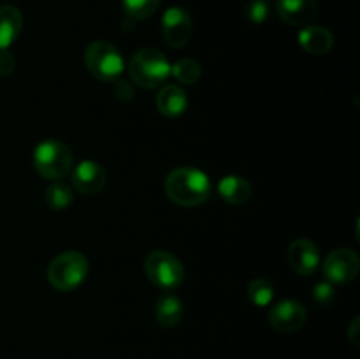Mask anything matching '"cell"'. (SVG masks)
Instances as JSON below:
<instances>
[{
    "label": "cell",
    "mask_w": 360,
    "mask_h": 359,
    "mask_svg": "<svg viewBox=\"0 0 360 359\" xmlns=\"http://www.w3.org/2000/svg\"><path fill=\"white\" fill-rule=\"evenodd\" d=\"M211 192L210 176L197 168L172 169L165 178V194L172 203L183 208L200 206Z\"/></svg>",
    "instance_id": "6da1fadb"
},
{
    "label": "cell",
    "mask_w": 360,
    "mask_h": 359,
    "mask_svg": "<svg viewBox=\"0 0 360 359\" xmlns=\"http://www.w3.org/2000/svg\"><path fill=\"white\" fill-rule=\"evenodd\" d=\"M130 80L141 88H158L171 76V63L167 56L157 48H143L132 56L129 63Z\"/></svg>",
    "instance_id": "7a4b0ae2"
},
{
    "label": "cell",
    "mask_w": 360,
    "mask_h": 359,
    "mask_svg": "<svg viewBox=\"0 0 360 359\" xmlns=\"http://www.w3.org/2000/svg\"><path fill=\"white\" fill-rule=\"evenodd\" d=\"M90 264L81 252H63L49 263L46 277L56 291L69 292L79 287L88 277Z\"/></svg>",
    "instance_id": "3957f363"
},
{
    "label": "cell",
    "mask_w": 360,
    "mask_h": 359,
    "mask_svg": "<svg viewBox=\"0 0 360 359\" xmlns=\"http://www.w3.org/2000/svg\"><path fill=\"white\" fill-rule=\"evenodd\" d=\"M74 165V155L69 144L58 139L42 141L34 150V168L42 178L62 180Z\"/></svg>",
    "instance_id": "277c9868"
},
{
    "label": "cell",
    "mask_w": 360,
    "mask_h": 359,
    "mask_svg": "<svg viewBox=\"0 0 360 359\" xmlns=\"http://www.w3.org/2000/svg\"><path fill=\"white\" fill-rule=\"evenodd\" d=\"M84 65L98 81H116L123 74L125 62L115 44L108 41H94L84 49Z\"/></svg>",
    "instance_id": "5b68a950"
},
{
    "label": "cell",
    "mask_w": 360,
    "mask_h": 359,
    "mask_svg": "<svg viewBox=\"0 0 360 359\" xmlns=\"http://www.w3.org/2000/svg\"><path fill=\"white\" fill-rule=\"evenodd\" d=\"M144 271L155 287L172 292L185 280V267L174 253L167 250H155L144 260Z\"/></svg>",
    "instance_id": "8992f818"
},
{
    "label": "cell",
    "mask_w": 360,
    "mask_h": 359,
    "mask_svg": "<svg viewBox=\"0 0 360 359\" xmlns=\"http://www.w3.org/2000/svg\"><path fill=\"white\" fill-rule=\"evenodd\" d=\"M323 277L330 284H350L360 271V259L352 248H336L326 257L322 264Z\"/></svg>",
    "instance_id": "52a82bcc"
},
{
    "label": "cell",
    "mask_w": 360,
    "mask_h": 359,
    "mask_svg": "<svg viewBox=\"0 0 360 359\" xmlns=\"http://www.w3.org/2000/svg\"><path fill=\"white\" fill-rule=\"evenodd\" d=\"M193 32V21L183 7H169L162 16V35L171 48L188 44Z\"/></svg>",
    "instance_id": "ba28073f"
},
{
    "label": "cell",
    "mask_w": 360,
    "mask_h": 359,
    "mask_svg": "<svg viewBox=\"0 0 360 359\" xmlns=\"http://www.w3.org/2000/svg\"><path fill=\"white\" fill-rule=\"evenodd\" d=\"M306 308L295 299H283L269 310V324L278 333H295L306 324Z\"/></svg>",
    "instance_id": "9c48e42d"
},
{
    "label": "cell",
    "mask_w": 360,
    "mask_h": 359,
    "mask_svg": "<svg viewBox=\"0 0 360 359\" xmlns=\"http://www.w3.org/2000/svg\"><path fill=\"white\" fill-rule=\"evenodd\" d=\"M70 171H72L74 189L84 196H95L108 183V172L98 162L83 160Z\"/></svg>",
    "instance_id": "30bf717a"
},
{
    "label": "cell",
    "mask_w": 360,
    "mask_h": 359,
    "mask_svg": "<svg viewBox=\"0 0 360 359\" xmlns=\"http://www.w3.org/2000/svg\"><path fill=\"white\" fill-rule=\"evenodd\" d=\"M288 264L292 270L302 277H309L320 266V250L313 241L299 238L288 246Z\"/></svg>",
    "instance_id": "8fae6325"
},
{
    "label": "cell",
    "mask_w": 360,
    "mask_h": 359,
    "mask_svg": "<svg viewBox=\"0 0 360 359\" xmlns=\"http://www.w3.org/2000/svg\"><path fill=\"white\" fill-rule=\"evenodd\" d=\"M276 13L287 25L308 27L319 14L316 0H276Z\"/></svg>",
    "instance_id": "7c38bea8"
},
{
    "label": "cell",
    "mask_w": 360,
    "mask_h": 359,
    "mask_svg": "<svg viewBox=\"0 0 360 359\" xmlns=\"http://www.w3.org/2000/svg\"><path fill=\"white\" fill-rule=\"evenodd\" d=\"M299 44L309 55H327L334 46V35L329 28L319 27H304L299 32Z\"/></svg>",
    "instance_id": "4fadbf2b"
},
{
    "label": "cell",
    "mask_w": 360,
    "mask_h": 359,
    "mask_svg": "<svg viewBox=\"0 0 360 359\" xmlns=\"http://www.w3.org/2000/svg\"><path fill=\"white\" fill-rule=\"evenodd\" d=\"M188 108V97L186 92L179 84H165L160 88L157 95V109L164 116L178 118Z\"/></svg>",
    "instance_id": "5bb4252c"
},
{
    "label": "cell",
    "mask_w": 360,
    "mask_h": 359,
    "mask_svg": "<svg viewBox=\"0 0 360 359\" xmlns=\"http://www.w3.org/2000/svg\"><path fill=\"white\" fill-rule=\"evenodd\" d=\"M218 194H220V197L225 203L241 206V204L248 203L253 194V189L252 183L246 178H243V176L229 175L224 176L220 183H218Z\"/></svg>",
    "instance_id": "9a60e30c"
},
{
    "label": "cell",
    "mask_w": 360,
    "mask_h": 359,
    "mask_svg": "<svg viewBox=\"0 0 360 359\" xmlns=\"http://www.w3.org/2000/svg\"><path fill=\"white\" fill-rule=\"evenodd\" d=\"M23 16L14 6L0 7V49H7L21 34Z\"/></svg>",
    "instance_id": "2e32d148"
},
{
    "label": "cell",
    "mask_w": 360,
    "mask_h": 359,
    "mask_svg": "<svg viewBox=\"0 0 360 359\" xmlns=\"http://www.w3.org/2000/svg\"><path fill=\"white\" fill-rule=\"evenodd\" d=\"M155 319L160 326L174 327L183 319V303L178 296L164 294L155 305Z\"/></svg>",
    "instance_id": "e0dca14e"
},
{
    "label": "cell",
    "mask_w": 360,
    "mask_h": 359,
    "mask_svg": "<svg viewBox=\"0 0 360 359\" xmlns=\"http://www.w3.org/2000/svg\"><path fill=\"white\" fill-rule=\"evenodd\" d=\"M44 201L48 204L49 210L53 211H63L67 208H70L74 201V190L70 189V185H67L62 180H55L48 185L44 194Z\"/></svg>",
    "instance_id": "ac0fdd59"
},
{
    "label": "cell",
    "mask_w": 360,
    "mask_h": 359,
    "mask_svg": "<svg viewBox=\"0 0 360 359\" xmlns=\"http://www.w3.org/2000/svg\"><path fill=\"white\" fill-rule=\"evenodd\" d=\"M246 296L253 305L262 308V306H269L274 301V287L266 278H255V280L250 282Z\"/></svg>",
    "instance_id": "d6986e66"
},
{
    "label": "cell",
    "mask_w": 360,
    "mask_h": 359,
    "mask_svg": "<svg viewBox=\"0 0 360 359\" xmlns=\"http://www.w3.org/2000/svg\"><path fill=\"white\" fill-rule=\"evenodd\" d=\"M200 74H202V69L192 58H181L174 65H171V76L181 84H195L200 80Z\"/></svg>",
    "instance_id": "ffe728a7"
},
{
    "label": "cell",
    "mask_w": 360,
    "mask_h": 359,
    "mask_svg": "<svg viewBox=\"0 0 360 359\" xmlns=\"http://www.w3.org/2000/svg\"><path fill=\"white\" fill-rule=\"evenodd\" d=\"M160 6V0H122L123 13L129 20L141 21L155 14Z\"/></svg>",
    "instance_id": "44dd1931"
},
{
    "label": "cell",
    "mask_w": 360,
    "mask_h": 359,
    "mask_svg": "<svg viewBox=\"0 0 360 359\" xmlns=\"http://www.w3.org/2000/svg\"><path fill=\"white\" fill-rule=\"evenodd\" d=\"M313 299L322 306H330L336 301V291L330 282H320L313 289Z\"/></svg>",
    "instance_id": "7402d4cb"
},
{
    "label": "cell",
    "mask_w": 360,
    "mask_h": 359,
    "mask_svg": "<svg viewBox=\"0 0 360 359\" xmlns=\"http://www.w3.org/2000/svg\"><path fill=\"white\" fill-rule=\"evenodd\" d=\"M267 16H269V4H267V0H252L248 4V18L253 23H264Z\"/></svg>",
    "instance_id": "603a6c76"
},
{
    "label": "cell",
    "mask_w": 360,
    "mask_h": 359,
    "mask_svg": "<svg viewBox=\"0 0 360 359\" xmlns=\"http://www.w3.org/2000/svg\"><path fill=\"white\" fill-rule=\"evenodd\" d=\"M14 67H16V60H14L13 53L7 49H0V76L13 74Z\"/></svg>",
    "instance_id": "cb8c5ba5"
},
{
    "label": "cell",
    "mask_w": 360,
    "mask_h": 359,
    "mask_svg": "<svg viewBox=\"0 0 360 359\" xmlns=\"http://www.w3.org/2000/svg\"><path fill=\"white\" fill-rule=\"evenodd\" d=\"M359 320H360L359 317H355V319L352 320L350 327H348V338H350V341L355 345V347H359V338H357V334H359Z\"/></svg>",
    "instance_id": "d4e9b609"
}]
</instances>
